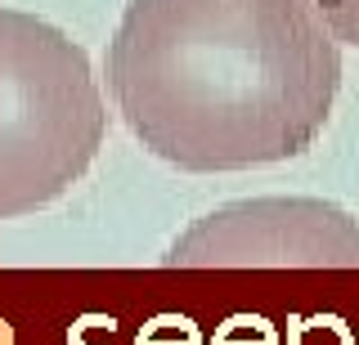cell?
Returning <instances> with one entry per match:
<instances>
[{"label":"cell","instance_id":"6da1fadb","mask_svg":"<svg viewBox=\"0 0 359 345\" xmlns=\"http://www.w3.org/2000/svg\"><path fill=\"white\" fill-rule=\"evenodd\" d=\"M108 90L166 166L252 171L301 157L323 135L341 50L314 0H126Z\"/></svg>","mask_w":359,"mask_h":345},{"label":"cell","instance_id":"7a4b0ae2","mask_svg":"<svg viewBox=\"0 0 359 345\" xmlns=\"http://www.w3.org/2000/svg\"><path fill=\"white\" fill-rule=\"evenodd\" d=\"M104 126L86 50L45 18L0 9V220H22L81 184Z\"/></svg>","mask_w":359,"mask_h":345},{"label":"cell","instance_id":"3957f363","mask_svg":"<svg viewBox=\"0 0 359 345\" xmlns=\"http://www.w3.org/2000/svg\"><path fill=\"white\" fill-rule=\"evenodd\" d=\"M162 260L180 269H359V220L323 197H247L194 220Z\"/></svg>","mask_w":359,"mask_h":345},{"label":"cell","instance_id":"277c9868","mask_svg":"<svg viewBox=\"0 0 359 345\" xmlns=\"http://www.w3.org/2000/svg\"><path fill=\"white\" fill-rule=\"evenodd\" d=\"M323 14V23L332 27L337 41L346 45H359V0H314Z\"/></svg>","mask_w":359,"mask_h":345}]
</instances>
